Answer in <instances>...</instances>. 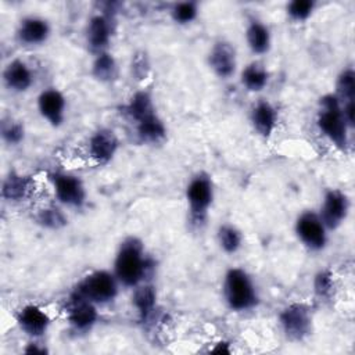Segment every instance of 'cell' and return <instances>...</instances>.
<instances>
[{"label": "cell", "instance_id": "6da1fadb", "mask_svg": "<svg viewBox=\"0 0 355 355\" xmlns=\"http://www.w3.org/2000/svg\"><path fill=\"white\" fill-rule=\"evenodd\" d=\"M144 248L137 237H128L121 243L114 262V275L119 284L137 287L147 272Z\"/></svg>", "mask_w": 355, "mask_h": 355}, {"label": "cell", "instance_id": "7a4b0ae2", "mask_svg": "<svg viewBox=\"0 0 355 355\" xmlns=\"http://www.w3.org/2000/svg\"><path fill=\"white\" fill-rule=\"evenodd\" d=\"M318 126L320 132L338 148L348 146V123L344 118L340 101L334 94H324L319 103Z\"/></svg>", "mask_w": 355, "mask_h": 355}, {"label": "cell", "instance_id": "3957f363", "mask_svg": "<svg viewBox=\"0 0 355 355\" xmlns=\"http://www.w3.org/2000/svg\"><path fill=\"white\" fill-rule=\"evenodd\" d=\"M223 295L230 309L247 311L257 305L258 294L252 279L244 269L232 268L223 282Z\"/></svg>", "mask_w": 355, "mask_h": 355}, {"label": "cell", "instance_id": "277c9868", "mask_svg": "<svg viewBox=\"0 0 355 355\" xmlns=\"http://www.w3.org/2000/svg\"><path fill=\"white\" fill-rule=\"evenodd\" d=\"M118 279L107 270H96L87 275L72 293V298H80L93 304L111 302L118 294Z\"/></svg>", "mask_w": 355, "mask_h": 355}, {"label": "cell", "instance_id": "5b68a950", "mask_svg": "<svg viewBox=\"0 0 355 355\" xmlns=\"http://www.w3.org/2000/svg\"><path fill=\"white\" fill-rule=\"evenodd\" d=\"M186 200L194 223H202L214 200V186L211 178L201 172L197 173L186 187Z\"/></svg>", "mask_w": 355, "mask_h": 355}, {"label": "cell", "instance_id": "8992f818", "mask_svg": "<svg viewBox=\"0 0 355 355\" xmlns=\"http://www.w3.org/2000/svg\"><path fill=\"white\" fill-rule=\"evenodd\" d=\"M279 320L284 334L293 341L304 340L312 329V313L306 304H290L280 312Z\"/></svg>", "mask_w": 355, "mask_h": 355}, {"label": "cell", "instance_id": "52a82bcc", "mask_svg": "<svg viewBox=\"0 0 355 355\" xmlns=\"http://www.w3.org/2000/svg\"><path fill=\"white\" fill-rule=\"evenodd\" d=\"M326 226L323 225L319 214L313 211L302 212L295 222V233L298 239L309 250L319 251L326 245L327 234Z\"/></svg>", "mask_w": 355, "mask_h": 355}, {"label": "cell", "instance_id": "ba28073f", "mask_svg": "<svg viewBox=\"0 0 355 355\" xmlns=\"http://www.w3.org/2000/svg\"><path fill=\"white\" fill-rule=\"evenodd\" d=\"M57 200L67 207H82L86 200V190L78 176L55 172L50 175Z\"/></svg>", "mask_w": 355, "mask_h": 355}, {"label": "cell", "instance_id": "9c48e42d", "mask_svg": "<svg viewBox=\"0 0 355 355\" xmlns=\"http://www.w3.org/2000/svg\"><path fill=\"white\" fill-rule=\"evenodd\" d=\"M349 209V200L345 193L337 189H331L324 194L320 208V219L326 229H337L347 218Z\"/></svg>", "mask_w": 355, "mask_h": 355}, {"label": "cell", "instance_id": "30bf717a", "mask_svg": "<svg viewBox=\"0 0 355 355\" xmlns=\"http://www.w3.org/2000/svg\"><path fill=\"white\" fill-rule=\"evenodd\" d=\"M112 35V15L111 14H97L93 15L87 24L86 42L93 53H104Z\"/></svg>", "mask_w": 355, "mask_h": 355}, {"label": "cell", "instance_id": "8fae6325", "mask_svg": "<svg viewBox=\"0 0 355 355\" xmlns=\"http://www.w3.org/2000/svg\"><path fill=\"white\" fill-rule=\"evenodd\" d=\"M208 64L216 76L222 79L230 78L237 67L234 47L226 40L216 42L208 54Z\"/></svg>", "mask_w": 355, "mask_h": 355}, {"label": "cell", "instance_id": "7c38bea8", "mask_svg": "<svg viewBox=\"0 0 355 355\" xmlns=\"http://www.w3.org/2000/svg\"><path fill=\"white\" fill-rule=\"evenodd\" d=\"M65 105V97L54 87L43 90L37 97L39 112L51 126H60L64 122Z\"/></svg>", "mask_w": 355, "mask_h": 355}, {"label": "cell", "instance_id": "4fadbf2b", "mask_svg": "<svg viewBox=\"0 0 355 355\" xmlns=\"http://www.w3.org/2000/svg\"><path fill=\"white\" fill-rule=\"evenodd\" d=\"M50 25L46 19L29 15L21 19L18 29H17V37L21 43L28 46H36L44 43L50 36Z\"/></svg>", "mask_w": 355, "mask_h": 355}, {"label": "cell", "instance_id": "5bb4252c", "mask_svg": "<svg viewBox=\"0 0 355 355\" xmlns=\"http://www.w3.org/2000/svg\"><path fill=\"white\" fill-rule=\"evenodd\" d=\"M118 150V139L110 129H98L89 140V154L98 164H107Z\"/></svg>", "mask_w": 355, "mask_h": 355}, {"label": "cell", "instance_id": "9a60e30c", "mask_svg": "<svg viewBox=\"0 0 355 355\" xmlns=\"http://www.w3.org/2000/svg\"><path fill=\"white\" fill-rule=\"evenodd\" d=\"M17 322L21 330H24L31 337H40L44 334L50 324L49 315L36 305H26L19 309L17 315Z\"/></svg>", "mask_w": 355, "mask_h": 355}, {"label": "cell", "instance_id": "2e32d148", "mask_svg": "<svg viewBox=\"0 0 355 355\" xmlns=\"http://www.w3.org/2000/svg\"><path fill=\"white\" fill-rule=\"evenodd\" d=\"M68 320L71 326L78 331L90 330L97 320L96 304L80 298H72L71 306L68 309Z\"/></svg>", "mask_w": 355, "mask_h": 355}, {"label": "cell", "instance_id": "e0dca14e", "mask_svg": "<svg viewBox=\"0 0 355 355\" xmlns=\"http://www.w3.org/2000/svg\"><path fill=\"white\" fill-rule=\"evenodd\" d=\"M3 79L6 86L17 93L26 92L33 83L32 71L22 60L10 61L3 71Z\"/></svg>", "mask_w": 355, "mask_h": 355}, {"label": "cell", "instance_id": "ac0fdd59", "mask_svg": "<svg viewBox=\"0 0 355 355\" xmlns=\"http://www.w3.org/2000/svg\"><path fill=\"white\" fill-rule=\"evenodd\" d=\"M251 123L259 136L268 139L276 126L275 107L266 100L258 101L251 111Z\"/></svg>", "mask_w": 355, "mask_h": 355}, {"label": "cell", "instance_id": "d6986e66", "mask_svg": "<svg viewBox=\"0 0 355 355\" xmlns=\"http://www.w3.org/2000/svg\"><path fill=\"white\" fill-rule=\"evenodd\" d=\"M245 39H247L248 47L255 54H263L270 47L269 28L258 19L250 21L245 31Z\"/></svg>", "mask_w": 355, "mask_h": 355}, {"label": "cell", "instance_id": "ffe728a7", "mask_svg": "<svg viewBox=\"0 0 355 355\" xmlns=\"http://www.w3.org/2000/svg\"><path fill=\"white\" fill-rule=\"evenodd\" d=\"M125 112L133 119L136 123L157 114L155 107L153 104V98L148 92H137L132 96L129 103L125 107Z\"/></svg>", "mask_w": 355, "mask_h": 355}, {"label": "cell", "instance_id": "44dd1931", "mask_svg": "<svg viewBox=\"0 0 355 355\" xmlns=\"http://www.w3.org/2000/svg\"><path fill=\"white\" fill-rule=\"evenodd\" d=\"M29 178L17 172H10L1 184V196L8 201H21L29 190Z\"/></svg>", "mask_w": 355, "mask_h": 355}, {"label": "cell", "instance_id": "7402d4cb", "mask_svg": "<svg viewBox=\"0 0 355 355\" xmlns=\"http://www.w3.org/2000/svg\"><path fill=\"white\" fill-rule=\"evenodd\" d=\"M137 136L144 143H159L166 133L164 122L157 114L136 123Z\"/></svg>", "mask_w": 355, "mask_h": 355}, {"label": "cell", "instance_id": "603a6c76", "mask_svg": "<svg viewBox=\"0 0 355 355\" xmlns=\"http://www.w3.org/2000/svg\"><path fill=\"white\" fill-rule=\"evenodd\" d=\"M269 73L261 62H251L241 71V83L250 92H259L268 85Z\"/></svg>", "mask_w": 355, "mask_h": 355}, {"label": "cell", "instance_id": "cb8c5ba5", "mask_svg": "<svg viewBox=\"0 0 355 355\" xmlns=\"http://www.w3.org/2000/svg\"><path fill=\"white\" fill-rule=\"evenodd\" d=\"M132 300H133V305L137 309L140 318L144 320L153 313V311L155 308V302H157L155 288L151 284L139 286L135 290Z\"/></svg>", "mask_w": 355, "mask_h": 355}, {"label": "cell", "instance_id": "d4e9b609", "mask_svg": "<svg viewBox=\"0 0 355 355\" xmlns=\"http://www.w3.org/2000/svg\"><path fill=\"white\" fill-rule=\"evenodd\" d=\"M334 96L341 107L355 104V72L352 68H347L338 75Z\"/></svg>", "mask_w": 355, "mask_h": 355}, {"label": "cell", "instance_id": "484cf974", "mask_svg": "<svg viewBox=\"0 0 355 355\" xmlns=\"http://www.w3.org/2000/svg\"><path fill=\"white\" fill-rule=\"evenodd\" d=\"M92 72H93V76L100 82H111L116 79L118 65L112 54L107 51L97 54L92 67Z\"/></svg>", "mask_w": 355, "mask_h": 355}, {"label": "cell", "instance_id": "4316f807", "mask_svg": "<svg viewBox=\"0 0 355 355\" xmlns=\"http://www.w3.org/2000/svg\"><path fill=\"white\" fill-rule=\"evenodd\" d=\"M218 243L225 252L234 254L243 243L241 232L233 225H222L218 229Z\"/></svg>", "mask_w": 355, "mask_h": 355}, {"label": "cell", "instance_id": "83f0119b", "mask_svg": "<svg viewBox=\"0 0 355 355\" xmlns=\"http://www.w3.org/2000/svg\"><path fill=\"white\" fill-rule=\"evenodd\" d=\"M197 14H198V4L196 1L175 3L171 10L172 19L180 25L190 24L197 18Z\"/></svg>", "mask_w": 355, "mask_h": 355}, {"label": "cell", "instance_id": "f1b7e54d", "mask_svg": "<svg viewBox=\"0 0 355 355\" xmlns=\"http://www.w3.org/2000/svg\"><path fill=\"white\" fill-rule=\"evenodd\" d=\"M288 17L293 21H305L315 10V1L312 0H293L286 7Z\"/></svg>", "mask_w": 355, "mask_h": 355}, {"label": "cell", "instance_id": "f546056e", "mask_svg": "<svg viewBox=\"0 0 355 355\" xmlns=\"http://www.w3.org/2000/svg\"><path fill=\"white\" fill-rule=\"evenodd\" d=\"M37 222L49 229H58L65 225L67 219L62 215V212L57 208H46L42 209L37 215Z\"/></svg>", "mask_w": 355, "mask_h": 355}, {"label": "cell", "instance_id": "4dcf8cb0", "mask_svg": "<svg viewBox=\"0 0 355 355\" xmlns=\"http://www.w3.org/2000/svg\"><path fill=\"white\" fill-rule=\"evenodd\" d=\"M1 136H3V140L8 144H12V146L19 144L25 136L24 125L19 122H11V121L8 123H3Z\"/></svg>", "mask_w": 355, "mask_h": 355}, {"label": "cell", "instance_id": "1f68e13d", "mask_svg": "<svg viewBox=\"0 0 355 355\" xmlns=\"http://www.w3.org/2000/svg\"><path fill=\"white\" fill-rule=\"evenodd\" d=\"M313 288L320 298L329 297L333 291V277L329 270H320L313 280Z\"/></svg>", "mask_w": 355, "mask_h": 355}, {"label": "cell", "instance_id": "d6a6232c", "mask_svg": "<svg viewBox=\"0 0 355 355\" xmlns=\"http://www.w3.org/2000/svg\"><path fill=\"white\" fill-rule=\"evenodd\" d=\"M26 354H46L47 349L46 348H39L37 344H29V347L25 348Z\"/></svg>", "mask_w": 355, "mask_h": 355}]
</instances>
